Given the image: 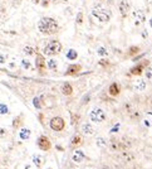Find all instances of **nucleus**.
<instances>
[{
    "mask_svg": "<svg viewBox=\"0 0 152 169\" xmlns=\"http://www.w3.org/2000/svg\"><path fill=\"white\" fill-rule=\"evenodd\" d=\"M121 158L124 160V162H132V160H134L136 159V155L133 154V153H131V151H128V150H123V153L121 154Z\"/></svg>",
    "mask_w": 152,
    "mask_h": 169,
    "instance_id": "19",
    "label": "nucleus"
},
{
    "mask_svg": "<svg viewBox=\"0 0 152 169\" xmlns=\"http://www.w3.org/2000/svg\"><path fill=\"white\" fill-rule=\"evenodd\" d=\"M133 17H134V24L137 25H141V24H143L145 22H146V11L145 10H142V9H137V10H134V13H133Z\"/></svg>",
    "mask_w": 152,
    "mask_h": 169,
    "instance_id": "10",
    "label": "nucleus"
},
{
    "mask_svg": "<svg viewBox=\"0 0 152 169\" xmlns=\"http://www.w3.org/2000/svg\"><path fill=\"white\" fill-rule=\"evenodd\" d=\"M148 66H150V61L143 59V61H141V62H138L137 64H134V66L130 70V74H131V76H136V77L141 76Z\"/></svg>",
    "mask_w": 152,
    "mask_h": 169,
    "instance_id": "5",
    "label": "nucleus"
},
{
    "mask_svg": "<svg viewBox=\"0 0 152 169\" xmlns=\"http://www.w3.org/2000/svg\"><path fill=\"white\" fill-rule=\"evenodd\" d=\"M65 57H67V59H69V61H74V59L78 58V52H77L76 49H73V48H72V49H68Z\"/></svg>",
    "mask_w": 152,
    "mask_h": 169,
    "instance_id": "26",
    "label": "nucleus"
},
{
    "mask_svg": "<svg viewBox=\"0 0 152 169\" xmlns=\"http://www.w3.org/2000/svg\"><path fill=\"white\" fill-rule=\"evenodd\" d=\"M40 2H41V0H32L33 4H40Z\"/></svg>",
    "mask_w": 152,
    "mask_h": 169,
    "instance_id": "41",
    "label": "nucleus"
},
{
    "mask_svg": "<svg viewBox=\"0 0 152 169\" xmlns=\"http://www.w3.org/2000/svg\"><path fill=\"white\" fill-rule=\"evenodd\" d=\"M44 157H43V155H34V157H33V163L37 165V168H40L41 165H43L44 164Z\"/></svg>",
    "mask_w": 152,
    "mask_h": 169,
    "instance_id": "25",
    "label": "nucleus"
},
{
    "mask_svg": "<svg viewBox=\"0 0 152 169\" xmlns=\"http://www.w3.org/2000/svg\"><path fill=\"white\" fill-rule=\"evenodd\" d=\"M84 159H86V154L83 153L82 150H79V149H76V150H74V153H73L72 160H73L74 163L79 164V163H82V162L84 160Z\"/></svg>",
    "mask_w": 152,
    "mask_h": 169,
    "instance_id": "14",
    "label": "nucleus"
},
{
    "mask_svg": "<svg viewBox=\"0 0 152 169\" xmlns=\"http://www.w3.org/2000/svg\"><path fill=\"white\" fill-rule=\"evenodd\" d=\"M95 145L98 147V148H101V149L106 148V147H107V140H106V138H103V136H98V138L95 139Z\"/></svg>",
    "mask_w": 152,
    "mask_h": 169,
    "instance_id": "27",
    "label": "nucleus"
},
{
    "mask_svg": "<svg viewBox=\"0 0 152 169\" xmlns=\"http://www.w3.org/2000/svg\"><path fill=\"white\" fill-rule=\"evenodd\" d=\"M38 29L41 34H44V35H53L59 30V24L53 18L44 17L38 22Z\"/></svg>",
    "mask_w": 152,
    "mask_h": 169,
    "instance_id": "1",
    "label": "nucleus"
},
{
    "mask_svg": "<svg viewBox=\"0 0 152 169\" xmlns=\"http://www.w3.org/2000/svg\"><path fill=\"white\" fill-rule=\"evenodd\" d=\"M107 119V115L106 112L101 109V107H94L91 112H89V120L92 123H95V124H101L103 121H106Z\"/></svg>",
    "mask_w": 152,
    "mask_h": 169,
    "instance_id": "4",
    "label": "nucleus"
},
{
    "mask_svg": "<svg viewBox=\"0 0 152 169\" xmlns=\"http://www.w3.org/2000/svg\"><path fill=\"white\" fill-rule=\"evenodd\" d=\"M99 169H109V167H106V165H103V167H101Z\"/></svg>",
    "mask_w": 152,
    "mask_h": 169,
    "instance_id": "43",
    "label": "nucleus"
},
{
    "mask_svg": "<svg viewBox=\"0 0 152 169\" xmlns=\"http://www.w3.org/2000/svg\"><path fill=\"white\" fill-rule=\"evenodd\" d=\"M150 27H151V28H152V18H151V19H150Z\"/></svg>",
    "mask_w": 152,
    "mask_h": 169,
    "instance_id": "45",
    "label": "nucleus"
},
{
    "mask_svg": "<svg viewBox=\"0 0 152 169\" xmlns=\"http://www.w3.org/2000/svg\"><path fill=\"white\" fill-rule=\"evenodd\" d=\"M147 3H148L151 6H152V0H147Z\"/></svg>",
    "mask_w": 152,
    "mask_h": 169,
    "instance_id": "44",
    "label": "nucleus"
},
{
    "mask_svg": "<svg viewBox=\"0 0 152 169\" xmlns=\"http://www.w3.org/2000/svg\"><path fill=\"white\" fill-rule=\"evenodd\" d=\"M128 114H130V118H131L132 120H138V119L141 118V114L138 112L137 110H131Z\"/></svg>",
    "mask_w": 152,
    "mask_h": 169,
    "instance_id": "32",
    "label": "nucleus"
},
{
    "mask_svg": "<svg viewBox=\"0 0 152 169\" xmlns=\"http://www.w3.org/2000/svg\"><path fill=\"white\" fill-rule=\"evenodd\" d=\"M83 135L82 134H79V133H76L74 135H73V138L71 139V148L72 149H77V148H79V147H82L83 145Z\"/></svg>",
    "mask_w": 152,
    "mask_h": 169,
    "instance_id": "12",
    "label": "nucleus"
},
{
    "mask_svg": "<svg viewBox=\"0 0 152 169\" xmlns=\"http://www.w3.org/2000/svg\"><path fill=\"white\" fill-rule=\"evenodd\" d=\"M23 52H24V54L28 56V57H30V56H35L38 53V48H34L32 46H25L23 48Z\"/></svg>",
    "mask_w": 152,
    "mask_h": 169,
    "instance_id": "21",
    "label": "nucleus"
},
{
    "mask_svg": "<svg viewBox=\"0 0 152 169\" xmlns=\"http://www.w3.org/2000/svg\"><path fill=\"white\" fill-rule=\"evenodd\" d=\"M35 67L38 70V72L40 74H44L45 71H47V61L44 58V54H40V53H37L35 54Z\"/></svg>",
    "mask_w": 152,
    "mask_h": 169,
    "instance_id": "7",
    "label": "nucleus"
},
{
    "mask_svg": "<svg viewBox=\"0 0 152 169\" xmlns=\"http://www.w3.org/2000/svg\"><path fill=\"white\" fill-rule=\"evenodd\" d=\"M47 66H48V70H50V71H57V68H58V62L55 61V59H49V61L47 62Z\"/></svg>",
    "mask_w": 152,
    "mask_h": 169,
    "instance_id": "29",
    "label": "nucleus"
},
{
    "mask_svg": "<svg viewBox=\"0 0 152 169\" xmlns=\"http://www.w3.org/2000/svg\"><path fill=\"white\" fill-rule=\"evenodd\" d=\"M118 129H119V125L117 124L116 126H113V129H112V130H111V133H116V131H118Z\"/></svg>",
    "mask_w": 152,
    "mask_h": 169,
    "instance_id": "39",
    "label": "nucleus"
},
{
    "mask_svg": "<svg viewBox=\"0 0 152 169\" xmlns=\"http://www.w3.org/2000/svg\"><path fill=\"white\" fill-rule=\"evenodd\" d=\"M40 4H41V6H43V8H48L50 5V0H41Z\"/></svg>",
    "mask_w": 152,
    "mask_h": 169,
    "instance_id": "36",
    "label": "nucleus"
},
{
    "mask_svg": "<svg viewBox=\"0 0 152 169\" xmlns=\"http://www.w3.org/2000/svg\"><path fill=\"white\" fill-rule=\"evenodd\" d=\"M60 91L64 96H72L73 95V86L69 82H64L60 87Z\"/></svg>",
    "mask_w": 152,
    "mask_h": 169,
    "instance_id": "16",
    "label": "nucleus"
},
{
    "mask_svg": "<svg viewBox=\"0 0 152 169\" xmlns=\"http://www.w3.org/2000/svg\"><path fill=\"white\" fill-rule=\"evenodd\" d=\"M92 15L98 20L99 23H108L112 18V13H111L109 9L103 8L101 4L94 5L92 9Z\"/></svg>",
    "mask_w": 152,
    "mask_h": 169,
    "instance_id": "2",
    "label": "nucleus"
},
{
    "mask_svg": "<svg viewBox=\"0 0 152 169\" xmlns=\"http://www.w3.org/2000/svg\"><path fill=\"white\" fill-rule=\"evenodd\" d=\"M109 149L112 150V151H117V150H121V148H119V140H117V139H111L109 140Z\"/></svg>",
    "mask_w": 152,
    "mask_h": 169,
    "instance_id": "22",
    "label": "nucleus"
},
{
    "mask_svg": "<svg viewBox=\"0 0 152 169\" xmlns=\"http://www.w3.org/2000/svg\"><path fill=\"white\" fill-rule=\"evenodd\" d=\"M6 59H8V57L5 54H0V64H5Z\"/></svg>",
    "mask_w": 152,
    "mask_h": 169,
    "instance_id": "37",
    "label": "nucleus"
},
{
    "mask_svg": "<svg viewBox=\"0 0 152 169\" xmlns=\"http://www.w3.org/2000/svg\"><path fill=\"white\" fill-rule=\"evenodd\" d=\"M108 94L112 97L118 96L121 94V86H119V83H117V82H112V83H111L109 87H108Z\"/></svg>",
    "mask_w": 152,
    "mask_h": 169,
    "instance_id": "13",
    "label": "nucleus"
},
{
    "mask_svg": "<svg viewBox=\"0 0 152 169\" xmlns=\"http://www.w3.org/2000/svg\"><path fill=\"white\" fill-rule=\"evenodd\" d=\"M147 87V83L145 80H137L134 83H133V90L134 91H138V92H141V91H145Z\"/></svg>",
    "mask_w": 152,
    "mask_h": 169,
    "instance_id": "18",
    "label": "nucleus"
},
{
    "mask_svg": "<svg viewBox=\"0 0 152 169\" xmlns=\"http://www.w3.org/2000/svg\"><path fill=\"white\" fill-rule=\"evenodd\" d=\"M97 54H98L99 57H102V58H104V57L108 56V50L104 47H99L98 49H97Z\"/></svg>",
    "mask_w": 152,
    "mask_h": 169,
    "instance_id": "30",
    "label": "nucleus"
},
{
    "mask_svg": "<svg viewBox=\"0 0 152 169\" xmlns=\"http://www.w3.org/2000/svg\"><path fill=\"white\" fill-rule=\"evenodd\" d=\"M23 124H24V115L20 114L19 116H17V118L13 120V124H11V125H13L14 129H19V127L23 126Z\"/></svg>",
    "mask_w": 152,
    "mask_h": 169,
    "instance_id": "20",
    "label": "nucleus"
},
{
    "mask_svg": "<svg viewBox=\"0 0 152 169\" xmlns=\"http://www.w3.org/2000/svg\"><path fill=\"white\" fill-rule=\"evenodd\" d=\"M80 71H82V64L73 63V64H69V66H68V68L64 72V74L65 76H77Z\"/></svg>",
    "mask_w": 152,
    "mask_h": 169,
    "instance_id": "11",
    "label": "nucleus"
},
{
    "mask_svg": "<svg viewBox=\"0 0 152 169\" xmlns=\"http://www.w3.org/2000/svg\"><path fill=\"white\" fill-rule=\"evenodd\" d=\"M33 105L37 110H40V109H43L44 106V101H43V97H34L33 99Z\"/></svg>",
    "mask_w": 152,
    "mask_h": 169,
    "instance_id": "24",
    "label": "nucleus"
},
{
    "mask_svg": "<svg viewBox=\"0 0 152 169\" xmlns=\"http://www.w3.org/2000/svg\"><path fill=\"white\" fill-rule=\"evenodd\" d=\"M8 133H6V130L5 129H0V136H4V135H6Z\"/></svg>",
    "mask_w": 152,
    "mask_h": 169,
    "instance_id": "40",
    "label": "nucleus"
},
{
    "mask_svg": "<svg viewBox=\"0 0 152 169\" xmlns=\"http://www.w3.org/2000/svg\"><path fill=\"white\" fill-rule=\"evenodd\" d=\"M32 136V130L28 129V127H21L20 131H19V138L21 140H29Z\"/></svg>",
    "mask_w": 152,
    "mask_h": 169,
    "instance_id": "17",
    "label": "nucleus"
},
{
    "mask_svg": "<svg viewBox=\"0 0 152 169\" xmlns=\"http://www.w3.org/2000/svg\"><path fill=\"white\" fill-rule=\"evenodd\" d=\"M49 126L53 131H57V133L62 131V130H64V127H65V120L63 118H60V116H54V118H52L49 121Z\"/></svg>",
    "mask_w": 152,
    "mask_h": 169,
    "instance_id": "6",
    "label": "nucleus"
},
{
    "mask_svg": "<svg viewBox=\"0 0 152 169\" xmlns=\"http://www.w3.org/2000/svg\"><path fill=\"white\" fill-rule=\"evenodd\" d=\"M21 67L24 70H32V63L29 59H21Z\"/></svg>",
    "mask_w": 152,
    "mask_h": 169,
    "instance_id": "33",
    "label": "nucleus"
},
{
    "mask_svg": "<svg viewBox=\"0 0 152 169\" xmlns=\"http://www.w3.org/2000/svg\"><path fill=\"white\" fill-rule=\"evenodd\" d=\"M140 50H141V48L138 46H131L127 50V56L128 57H134V56H137L138 53H140Z\"/></svg>",
    "mask_w": 152,
    "mask_h": 169,
    "instance_id": "23",
    "label": "nucleus"
},
{
    "mask_svg": "<svg viewBox=\"0 0 152 169\" xmlns=\"http://www.w3.org/2000/svg\"><path fill=\"white\" fill-rule=\"evenodd\" d=\"M145 76L147 80H152V67L148 66L146 70H145Z\"/></svg>",
    "mask_w": 152,
    "mask_h": 169,
    "instance_id": "34",
    "label": "nucleus"
},
{
    "mask_svg": "<svg viewBox=\"0 0 152 169\" xmlns=\"http://www.w3.org/2000/svg\"><path fill=\"white\" fill-rule=\"evenodd\" d=\"M83 23H84V13H83L82 10H79L77 13V17H76V24L77 25H83Z\"/></svg>",
    "mask_w": 152,
    "mask_h": 169,
    "instance_id": "28",
    "label": "nucleus"
},
{
    "mask_svg": "<svg viewBox=\"0 0 152 169\" xmlns=\"http://www.w3.org/2000/svg\"><path fill=\"white\" fill-rule=\"evenodd\" d=\"M9 112H10V110H9L6 103H2V102H0V115H8Z\"/></svg>",
    "mask_w": 152,
    "mask_h": 169,
    "instance_id": "31",
    "label": "nucleus"
},
{
    "mask_svg": "<svg viewBox=\"0 0 152 169\" xmlns=\"http://www.w3.org/2000/svg\"><path fill=\"white\" fill-rule=\"evenodd\" d=\"M118 10H119V14H121V17L123 19L127 18V15L130 14V11H131L130 0H121L119 4H118Z\"/></svg>",
    "mask_w": 152,
    "mask_h": 169,
    "instance_id": "9",
    "label": "nucleus"
},
{
    "mask_svg": "<svg viewBox=\"0 0 152 169\" xmlns=\"http://www.w3.org/2000/svg\"><path fill=\"white\" fill-rule=\"evenodd\" d=\"M98 64H99L101 67H104V68H106V67H108V66H109L111 63H109V61H108V59H104V58H102V59L98 62Z\"/></svg>",
    "mask_w": 152,
    "mask_h": 169,
    "instance_id": "35",
    "label": "nucleus"
},
{
    "mask_svg": "<svg viewBox=\"0 0 152 169\" xmlns=\"http://www.w3.org/2000/svg\"><path fill=\"white\" fill-rule=\"evenodd\" d=\"M43 118H44L43 114H40V115H39V120H40V123H43Z\"/></svg>",
    "mask_w": 152,
    "mask_h": 169,
    "instance_id": "42",
    "label": "nucleus"
},
{
    "mask_svg": "<svg viewBox=\"0 0 152 169\" xmlns=\"http://www.w3.org/2000/svg\"><path fill=\"white\" fill-rule=\"evenodd\" d=\"M63 49V44L57 41V39H53L50 42H48L43 49V54L44 56H49V57H53V56H57L59 54Z\"/></svg>",
    "mask_w": 152,
    "mask_h": 169,
    "instance_id": "3",
    "label": "nucleus"
},
{
    "mask_svg": "<svg viewBox=\"0 0 152 169\" xmlns=\"http://www.w3.org/2000/svg\"><path fill=\"white\" fill-rule=\"evenodd\" d=\"M141 35H142V38H143V39H146V38L148 37V32H147V29H142V32H141Z\"/></svg>",
    "mask_w": 152,
    "mask_h": 169,
    "instance_id": "38",
    "label": "nucleus"
},
{
    "mask_svg": "<svg viewBox=\"0 0 152 169\" xmlns=\"http://www.w3.org/2000/svg\"><path fill=\"white\" fill-rule=\"evenodd\" d=\"M80 131H82L83 135H93L95 130H94V127H93L92 124L84 123V124L82 125V127H80Z\"/></svg>",
    "mask_w": 152,
    "mask_h": 169,
    "instance_id": "15",
    "label": "nucleus"
},
{
    "mask_svg": "<svg viewBox=\"0 0 152 169\" xmlns=\"http://www.w3.org/2000/svg\"><path fill=\"white\" fill-rule=\"evenodd\" d=\"M37 145H38V148H39L40 150H43V151H49V150L52 149V143H50L49 138L45 136V135H40V136L38 138Z\"/></svg>",
    "mask_w": 152,
    "mask_h": 169,
    "instance_id": "8",
    "label": "nucleus"
}]
</instances>
